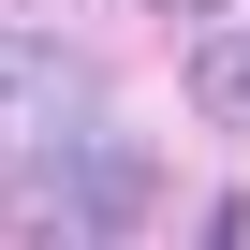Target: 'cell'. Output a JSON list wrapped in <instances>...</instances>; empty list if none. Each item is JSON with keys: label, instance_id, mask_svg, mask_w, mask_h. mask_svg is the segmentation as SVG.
<instances>
[{"label": "cell", "instance_id": "6da1fadb", "mask_svg": "<svg viewBox=\"0 0 250 250\" xmlns=\"http://www.w3.org/2000/svg\"><path fill=\"white\" fill-rule=\"evenodd\" d=\"M147 191H162V177H147V147H133V133H59V147L30 162L15 221H30V235H133V221H147Z\"/></svg>", "mask_w": 250, "mask_h": 250}, {"label": "cell", "instance_id": "7a4b0ae2", "mask_svg": "<svg viewBox=\"0 0 250 250\" xmlns=\"http://www.w3.org/2000/svg\"><path fill=\"white\" fill-rule=\"evenodd\" d=\"M191 103L206 118H250V15H206L191 30Z\"/></svg>", "mask_w": 250, "mask_h": 250}, {"label": "cell", "instance_id": "3957f363", "mask_svg": "<svg viewBox=\"0 0 250 250\" xmlns=\"http://www.w3.org/2000/svg\"><path fill=\"white\" fill-rule=\"evenodd\" d=\"M30 103H74V59L30 44V30H0V118H30Z\"/></svg>", "mask_w": 250, "mask_h": 250}, {"label": "cell", "instance_id": "277c9868", "mask_svg": "<svg viewBox=\"0 0 250 250\" xmlns=\"http://www.w3.org/2000/svg\"><path fill=\"white\" fill-rule=\"evenodd\" d=\"M147 15H177V30H206V15H235V0H147Z\"/></svg>", "mask_w": 250, "mask_h": 250}]
</instances>
